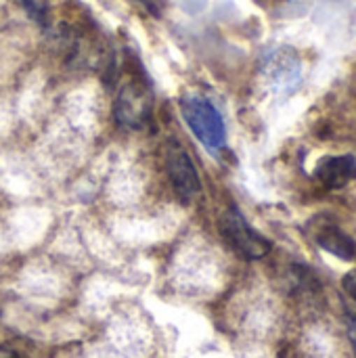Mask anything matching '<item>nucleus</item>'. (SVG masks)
I'll return each mask as SVG.
<instances>
[{
  "label": "nucleus",
  "instance_id": "1",
  "mask_svg": "<svg viewBox=\"0 0 356 358\" xmlns=\"http://www.w3.org/2000/svg\"><path fill=\"white\" fill-rule=\"evenodd\" d=\"M180 113L195 134V138L212 153H218L227 145V126L220 111L201 94H187L180 101Z\"/></svg>",
  "mask_w": 356,
  "mask_h": 358
},
{
  "label": "nucleus",
  "instance_id": "7",
  "mask_svg": "<svg viewBox=\"0 0 356 358\" xmlns=\"http://www.w3.org/2000/svg\"><path fill=\"white\" fill-rule=\"evenodd\" d=\"M313 237L321 250H325L327 254L340 260H353L356 256L355 239L334 222H323L321 227H317Z\"/></svg>",
  "mask_w": 356,
  "mask_h": 358
},
{
  "label": "nucleus",
  "instance_id": "2",
  "mask_svg": "<svg viewBox=\"0 0 356 358\" xmlns=\"http://www.w3.org/2000/svg\"><path fill=\"white\" fill-rule=\"evenodd\" d=\"M220 235L245 260H262L271 252V241L252 229L239 210H229L220 218Z\"/></svg>",
  "mask_w": 356,
  "mask_h": 358
},
{
  "label": "nucleus",
  "instance_id": "5",
  "mask_svg": "<svg viewBox=\"0 0 356 358\" xmlns=\"http://www.w3.org/2000/svg\"><path fill=\"white\" fill-rule=\"evenodd\" d=\"M264 76L269 78V82L273 84V88L277 92H294L300 86L302 80V63L296 50L281 46L275 48L266 55L264 59Z\"/></svg>",
  "mask_w": 356,
  "mask_h": 358
},
{
  "label": "nucleus",
  "instance_id": "6",
  "mask_svg": "<svg viewBox=\"0 0 356 358\" xmlns=\"http://www.w3.org/2000/svg\"><path fill=\"white\" fill-rule=\"evenodd\" d=\"M315 176L325 189L340 191L356 180V157L355 155H327L317 164Z\"/></svg>",
  "mask_w": 356,
  "mask_h": 358
},
{
  "label": "nucleus",
  "instance_id": "10",
  "mask_svg": "<svg viewBox=\"0 0 356 358\" xmlns=\"http://www.w3.org/2000/svg\"><path fill=\"white\" fill-rule=\"evenodd\" d=\"M348 334H350V342H353V346H355L356 350V319H350V323H348Z\"/></svg>",
  "mask_w": 356,
  "mask_h": 358
},
{
  "label": "nucleus",
  "instance_id": "3",
  "mask_svg": "<svg viewBox=\"0 0 356 358\" xmlns=\"http://www.w3.org/2000/svg\"><path fill=\"white\" fill-rule=\"evenodd\" d=\"M115 117L126 128H143L151 117V92L143 78L132 73L115 99Z\"/></svg>",
  "mask_w": 356,
  "mask_h": 358
},
{
  "label": "nucleus",
  "instance_id": "11",
  "mask_svg": "<svg viewBox=\"0 0 356 358\" xmlns=\"http://www.w3.org/2000/svg\"><path fill=\"white\" fill-rule=\"evenodd\" d=\"M2 358H19V357H17V355H13V352H10V355H6V357H2Z\"/></svg>",
  "mask_w": 356,
  "mask_h": 358
},
{
  "label": "nucleus",
  "instance_id": "4",
  "mask_svg": "<svg viewBox=\"0 0 356 358\" xmlns=\"http://www.w3.org/2000/svg\"><path fill=\"white\" fill-rule=\"evenodd\" d=\"M164 159H166V172L174 187V193L183 201L195 199L201 191V180H199V172H197L189 151L178 141L170 138L166 143Z\"/></svg>",
  "mask_w": 356,
  "mask_h": 358
},
{
  "label": "nucleus",
  "instance_id": "9",
  "mask_svg": "<svg viewBox=\"0 0 356 358\" xmlns=\"http://www.w3.org/2000/svg\"><path fill=\"white\" fill-rule=\"evenodd\" d=\"M342 287H344V292L356 302V268L342 277Z\"/></svg>",
  "mask_w": 356,
  "mask_h": 358
},
{
  "label": "nucleus",
  "instance_id": "8",
  "mask_svg": "<svg viewBox=\"0 0 356 358\" xmlns=\"http://www.w3.org/2000/svg\"><path fill=\"white\" fill-rule=\"evenodd\" d=\"M25 10L31 15L34 21H38L40 25H48L50 21V0H21Z\"/></svg>",
  "mask_w": 356,
  "mask_h": 358
}]
</instances>
